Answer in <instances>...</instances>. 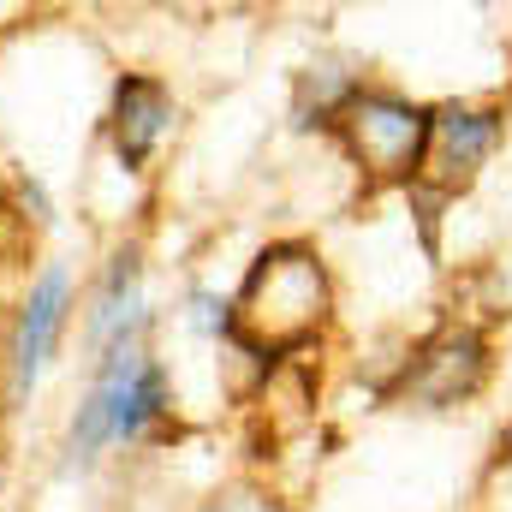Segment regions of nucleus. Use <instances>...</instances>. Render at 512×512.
Wrapping results in <instances>:
<instances>
[{
    "mask_svg": "<svg viewBox=\"0 0 512 512\" xmlns=\"http://www.w3.org/2000/svg\"><path fill=\"white\" fill-rule=\"evenodd\" d=\"M328 316V268L310 245H268L227 304V334L256 358H286L316 340Z\"/></svg>",
    "mask_w": 512,
    "mask_h": 512,
    "instance_id": "1",
    "label": "nucleus"
},
{
    "mask_svg": "<svg viewBox=\"0 0 512 512\" xmlns=\"http://www.w3.org/2000/svg\"><path fill=\"white\" fill-rule=\"evenodd\" d=\"M429 108L393 96V90H346L328 108V126L340 131L346 155L370 179H417L423 149H429Z\"/></svg>",
    "mask_w": 512,
    "mask_h": 512,
    "instance_id": "2",
    "label": "nucleus"
},
{
    "mask_svg": "<svg viewBox=\"0 0 512 512\" xmlns=\"http://www.w3.org/2000/svg\"><path fill=\"white\" fill-rule=\"evenodd\" d=\"M495 143H501V114L495 108H441L429 120V149H423L417 179H429L441 197H453L477 179V167L489 161Z\"/></svg>",
    "mask_w": 512,
    "mask_h": 512,
    "instance_id": "3",
    "label": "nucleus"
},
{
    "mask_svg": "<svg viewBox=\"0 0 512 512\" xmlns=\"http://www.w3.org/2000/svg\"><path fill=\"white\" fill-rule=\"evenodd\" d=\"M483 370H489V352H483V340L471 334V328H453V334H441L423 358H417V370L405 376L411 387V399H423V405H459V399H471L477 387H483Z\"/></svg>",
    "mask_w": 512,
    "mask_h": 512,
    "instance_id": "4",
    "label": "nucleus"
},
{
    "mask_svg": "<svg viewBox=\"0 0 512 512\" xmlns=\"http://www.w3.org/2000/svg\"><path fill=\"white\" fill-rule=\"evenodd\" d=\"M66 328V268H48L30 298H24V316H18V340H12V370H18V393L42 382L48 358H54V340Z\"/></svg>",
    "mask_w": 512,
    "mask_h": 512,
    "instance_id": "5",
    "label": "nucleus"
},
{
    "mask_svg": "<svg viewBox=\"0 0 512 512\" xmlns=\"http://www.w3.org/2000/svg\"><path fill=\"white\" fill-rule=\"evenodd\" d=\"M143 364H149V352L137 340H120L108 352L102 382H96V393L84 399V411L72 423V453H96L102 441H120V417H126V399H131V387H137V376H143Z\"/></svg>",
    "mask_w": 512,
    "mask_h": 512,
    "instance_id": "6",
    "label": "nucleus"
},
{
    "mask_svg": "<svg viewBox=\"0 0 512 512\" xmlns=\"http://www.w3.org/2000/svg\"><path fill=\"white\" fill-rule=\"evenodd\" d=\"M167 126H173L167 84H155V78H120L114 84V149L126 167H143Z\"/></svg>",
    "mask_w": 512,
    "mask_h": 512,
    "instance_id": "7",
    "label": "nucleus"
},
{
    "mask_svg": "<svg viewBox=\"0 0 512 512\" xmlns=\"http://www.w3.org/2000/svg\"><path fill=\"white\" fill-rule=\"evenodd\" d=\"M137 322H143V262H137V251H120L108 280H102V292H96L90 346H108V340L120 346V340H131Z\"/></svg>",
    "mask_w": 512,
    "mask_h": 512,
    "instance_id": "8",
    "label": "nucleus"
},
{
    "mask_svg": "<svg viewBox=\"0 0 512 512\" xmlns=\"http://www.w3.org/2000/svg\"><path fill=\"white\" fill-rule=\"evenodd\" d=\"M215 512H280V507H274V501H262V495H227Z\"/></svg>",
    "mask_w": 512,
    "mask_h": 512,
    "instance_id": "9",
    "label": "nucleus"
}]
</instances>
